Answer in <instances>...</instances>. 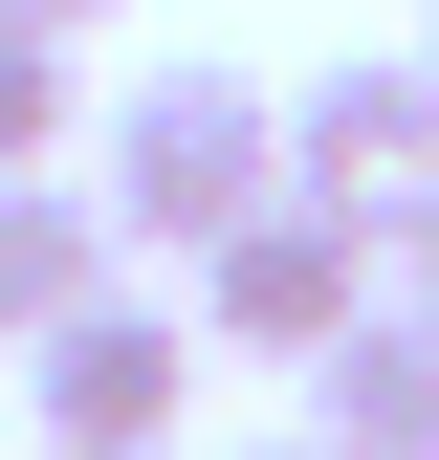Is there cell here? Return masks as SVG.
Instances as JSON below:
<instances>
[{
	"label": "cell",
	"mask_w": 439,
	"mask_h": 460,
	"mask_svg": "<svg viewBox=\"0 0 439 460\" xmlns=\"http://www.w3.org/2000/svg\"><path fill=\"white\" fill-rule=\"evenodd\" d=\"M88 198H110V242L198 263L220 219L286 198V88H264V66H132L110 132H88Z\"/></svg>",
	"instance_id": "obj_1"
},
{
	"label": "cell",
	"mask_w": 439,
	"mask_h": 460,
	"mask_svg": "<svg viewBox=\"0 0 439 460\" xmlns=\"http://www.w3.org/2000/svg\"><path fill=\"white\" fill-rule=\"evenodd\" d=\"M373 307H396V242L329 219V198H264L198 242V351H242V373H329Z\"/></svg>",
	"instance_id": "obj_2"
},
{
	"label": "cell",
	"mask_w": 439,
	"mask_h": 460,
	"mask_svg": "<svg viewBox=\"0 0 439 460\" xmlns=\"http://www.w3.org/2000/svg\"><path fill=\"white\" fill-rule=\"evenodd\" d=\"M176 394H198V307H132V285H88V307L22 351L44 460H154V438H176Z\"/></svg>",
	"instance_id": "obj_3"
},
{
	"label": "cell",
	"mask_w": 439,
	"mask_h": 460,
	"mask_svg": "<svg viewBox=\"0 0 439 460\" xmlns=\"http://www.w3.org/2000/svg\"><path fill=\"white\" fill-rule=\"evenodd\" d=\"M286 198L373 219V242L439 198V66H417V44H373V66H308V88H286Z\"/></svg>",
	"instance_id": "obj_4"
},
{
	"label": "cell",
	"mask_w": 439,
	"mask_h": 460,
	"mask_svg": "<svg viewBox=\"0 0 439 460\" xmlns=\"http://www.w3.org/2000/svg\"><path fill=\"white\" fill-rule=\"evenodd\" d=\"M110 263H132V242H110L88 154H67V176H0V351H44V329H67V307H88Z\"/></svg>",
	"instance_id": "obj_5"
},
{
	"label": "cell",
	"mask_w": 439,
	"mask_h": 460,
	"mask_svg": "<svg viewBox=\"0 0 439 460\" xmlns=\"http://www.w3.org/2000/svg\"><path fill=\"white\" fill-rule=\"evenodd\" d=\"M308 438H329V460H439V329H417V307H373L352 351L308 373Z\"/></svg>",
	"instance_id": "obj_6"
},
{
	"label": "cell",
	"mask_w": 439,
	"mask_h": 460,
	"mask_svg": "<svg viewBox=\"0 0 439 460\" xmlns=\"http://www.w3.org/2000/svg\"><path fill=\"white\" fill-rule=\"evenodd\" d=\"M67 154H88V44L0 22V176H67Z\"/></svg>",
	"instance_id": "obj_7"
},
{
	"label": "cell",
	"mask_w": 439,
	"mask_h": 460,
	"mask_svg": "<svg viewBox=\"0 0 439 460\" xmlns=\"http://www.w3.org/2000/svg\"><path fill=\"white\" fill-rule=\"evenodd\" d=\"M396 307H417V329H439V198H417V219H396Z\"/></svg>",
	"instance_id": "obj_8"
},
{
	"label": "cell",
	"mask_w": 439,
	"mask_h": 460,
	"mask_svg": "<svg viewBox=\"0 0 439 460\" xmlns=\"http://www.w3.org/2000/svg\"><path fill=\"white\" fill-rule=\"evenodd\" d=\"M0 22H44V44H88V22H132V0H0Z\"/></svg>",
	"instance_id": "obj_9"
},
{
	"label": "cell",
	"mask_w": 439,
	"mask_h": 460,
	"mask_svg": "<svg viewBox=\"0 0 439 460\" xmlns=\"http://www.w3.org/2000/svg\"><path fill=\"white\" fill-rule=\"evenodd\" d=\"M417 66H439V0H417Z\"/></svg>",
	"instance_id": "obj_10"
},
{
	"label": "cell",
	"mask_w": 439,
	"mask_h": 460,
	"mask_svg": "<svg viewBox=\"0 0 439 460\" xmlns=\"http://www.w3.org/2000/svg\"><path fill=\"white\" fill-rule=\"evenodd\" d=\"M264 460H329V438H264Z\"/></svg>",
	"instance_id": "obj_11"
}]
</instances>
